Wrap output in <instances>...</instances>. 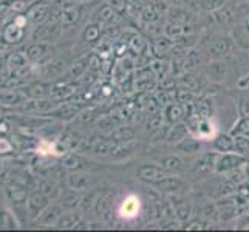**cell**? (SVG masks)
Instances as JSON below:
<instances>
[{
	"label": "cell",
	"instance_id": "obj_1",
	"mask_svg": "<svg viewBox=\"0 0 249 232\" xmlns=\"http://www.w3.org/2000/svg\"><path fill=\"white\" fill-rule=\"evenodd\" d=\"M167 175H169L167 172H164L160 167H155V166H141L138 170V178L145 183H150V184H155V183L161 181V179L166 178Z\"/></svg>",
	"mask_w": 249,
	"mask_h": 232
},
{
	"label": "cell",
	"instance_id": "obj_2",
	"mask_svg": "<svg viewBox=\"0 0 249 232\" xmlns=\"http://www.w3.org/2000/svg\"><path fill=\"white\" fill-rule=\"evenodd\" d=\"M231 40L226 39V37H220V39H215L212 42V44L209 45L208 48V53L209 56L213 59V61H217V59H221L223 56H226L229 53L231 50Z\"/></svg>",
	"mask_w": 249,
	"mask_h": 232
},
{
	"label": "cell",
	"instance_id": "obj_3",
	"mask_svg": "<svg viewBox=\"0 0 249 232\" xmlns=\"http://www.w3.org/2000/svg\"><path fill=\"white\" fill-rule=\"evenodd\" d=\"M243 162L242 157H237V155H225L223 158L218 160L217 162V172H228V170H234L237 166H240Z\"/></svg>",
	"mask_w": 249,
	"mask_h": 232
},
{
	"label": "cell",
	"instance_id": "obj_4",
	"mask_svg": "<svg viewBox=\"0 0 249 232\" xmlns=\"http://www.w3.org/2000/svg\"><path fill=\"white\" fill-rule=\"evenodd\" d=\"M155 186L166 192H178V191H181V189H184V183L181 179L177 177H169V175L166 178H162L161 181L155 183Z\"/></svg>",
	"mask_w": 249,
	"mask_h": 232
},
{
	"label": "cell",
	"instance_id": "obj_5",
	"mask_svg": "<svg viewBox=\"0 0 249 232\" xmlns=\"http://www.w3.org/2000/svg\"><path fill=\"white\" fill-rule=\"evenodd\" d=\"M213 13H215V20L221 25V27H232V25L235 23V14L232 11V8L225 5Z\"/></svg>",
	"mask_w": 249,
	"mask_h": 232
},
{
	"label": "cell",
	"instance_id": "obj_6",
	"mask_svg": "<svg viewBox=\"0 0 249 232\" xmlns=\"http://www.w3.org/2000/svg\"><path fill=\"white\" fill-rule=\"evenodd\" d=\"M138 212H140V200L136 198L135 195L127 196V198L124 200V203H123V208H121L123 217L130 218V217H135Z\"/></svg>",
	"mask_w": 249,
	"mask_h": 232
},
{
	"label": "cell",
	"instance_id": "obj_7",
	"mask_svg": "<svg viewBox=\"0 0 249 232\" xmlns=\"http://www.w3.org/2000/svg\"><path fill=\"white\" fill-rule=\"evenodd\" d=\"M208 73H209V77H211V79H213V81L225 79V76H226V64L220 62L218 59H217V61L211 62Z\"/></svg>",
	"mask_w": 249,
	"mask_h": 232
},
{
	"label": "cell",
	"instance_id": "obj_8",
	"mask_svg": "<svg viewBox=\"0 0 249 232\" xmlns=\"http://www.w3.org/2000/svg\"><path fill=\"white\" fill-rule=\"evenodd\" d=\"M213 147L220 152H229L235 147V143L234 140L231 138L228 135H221V136H217L215 140H213Z\"/></svg>",
	"mask_w": 249,
	"mask_h": 232
},
{
	"label": "cell",
	"instance_id": "obj_9",
	"mask_svg": "<svg viewBox=\"0 0 249 232\" xmlns=\"http://www.w3.org/2000/svg\"><path fill=\"white\" fill-rule=\"evenodd\" d=\"M177 149L186 153H195L200 150V141H196L194 138H187L186 136L184 140H181L177 144Z\"/></svg>",
	"mask_w": 249,
	"mask_h": 232
},
{
	"label": "cell",
	"instance_id": "obj_10",
	"mask_svg": "<svg viewBox=\"0 0 249 232\" xmlns=\"http://www.w3.org/2000/svg\"><path fill=\"white\" fill-rule=\"evenodd\" d=\"M161 164L167 172H179L184 167L183 160L178 158V157H167L164 160H161Z\"/></svg>",
	"mask_w": 249,
	"mask_h": 232
},
{
	"label": "cell",
	"instance_id": "obj_11",
	"mask_svg": "<svg viewBox=\"0 0 249 232\" xmlns=\"http://www.w3.org/2000/svg\"><path fill=\"white\" fill-rule=\"evenodd\" d=\"M187 136V127L183 124H178L170 130L169 136H167V141L169 143H179L181 140H184Z\"/></svg>",
	"mask_w": 249,
	"mask_h": 232
},
{
	"label": "cell",
	"instance_id": "obj_12",
	"mask_svg": "<svg viewBox=\"0 0 249 232\" xmlns=\"http://www.w3.org/2000/svg\"><path fill=\"white\" fill-rule=\"evenodd\" d=\"M237 36H238V40L242 42L243 45L249 47V16L242 22V25H240V28L237 31Z\"/></svg>",
	"mask_w": 249,
	"mask_h": 232
},
{
	"label": "cell",
	"instance_id": "obj_13",
	"mask_svg": "<svg viewBox=\"0 0 249 232\" xmlns=\"http://www.w3.org/2000/svg\"><path fill=\"white\" fill-rule=\"evenodd\" d=\"M226 5V0H200V6L206 11H217Z\"/></svg>",
	"mask_w": 249,
	"mask_h": 232
},
{
	"label": "cell",
	"instance_id": "obj_14",
	"mask_svg": "<svg viewBox=\"0 0 249 232\" xmlns=\"http://www.w3.org/2000/svg\"><path fill=\"white\" fill-rule=\"evenodd\" d=\"M166 113H167V119H169L170 123H177L178 119L181 118V107L175 106V104L174 106H169Z\"/></svg>",
	"mask_w": 249,
	"mask_h": 232
},
{
	"label": "cell",
	"instance_id": "obj_15",
	"mask_svg": "<svg viewBox=\"0 0 249 232\" xmlns=\"http://www.w3.org/2000/svg\"><path fill=\"white\" fill-rule=\"evenodd\" d=\"M115 136L119 140V141H130L133 140V136H135V130L130 127H123V128H119V132L115 133Z\"/></svg>",
	"mask_w": 249,
	"mask_h": 232
},
{
	"label": "cell",
	"instance_id": "obj_16",
	"mask_svg": "<svg viewBox=\"0 0 249 232\" xmlns=\"http://www.w3.org/2000/svg\"><path fill=\"white\" fill-rule=\"evenodd\" d=\"M211 135H212V127L206 119H203L201 123H198V136L200 138H209Z\"/></svg>",
	"mask_w": 249,
	"mask_h": 232
}]
</instances>
